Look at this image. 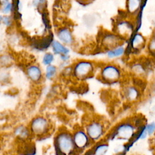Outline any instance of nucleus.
Segmentation results:
<instances>
[{
	"instance_id": "cd10ccee",
	"label": "nucleus",
	"mask_w": 155,
	"mask_h": 155,
	"mask_svg": "<svg viewBox=\"0 0 155 155\" xmlns=\"http://www.w3.org/2000/svg\"><path fill=\"white\" fill-rule=\"evenodd\" d=\"M133 69L134 73L139 75H141V74H143V73L145 71L144 67L141 64H136V65L135 64L133 67Z\"/></svg>"
},
{
	"instance_id": "6e6552de",
	"label": "nucleus",
	"mask_w": 155,
	"mask_h": 155,
	"mask_svg": "<svg viewBox=\"0 0 155 155\" xmlns=\"http://www.w3.org/2000/svg\"><path fill=\"white\" fill-rule=\"evenodd\" d=\"M123 41L124 39H122L114 32L111 33L110 31H107L104 33L101 39L102 47L107 50L122 45Z\"/></svg>"
},
{
	"instance_id": "423d86ee",
	"label": "nucleus",
	"mask_w": 155,
	"mask_h": 155,
	"mask_svg": "<svg viewBox=\"0 0 155 155\" xmlns=\"http://www.w3.org/2000/svg\"><path fill=\"white\" fill-rule=\"evenodd\" d=\"M122 76L121 68L115 64L107 63L104 64L99 72V78L106 83L112 84L119 81Z\"/></svg>"
},
{
	"instance_id": "aec40b11",
	"label": "nucleus",
	"mask_w": 155,
	"mask_h": 155,
	"mask_svg": "<svg viewBox=\"0 0 155 155\" xmlns=\"http://www.w3.org/2000/svg\"><path fill=\"white\" fill-rule=\"evenodd\" d=\"M13 8L12 13L13 14V21H19L22 18V14L20 12V1H13Z\"/></svg>"
},
{
	"instance_id": "ddd939ff",
	"label": "nucleus",
	"mask_w": 155,
	"mask_h": 155,
	"mask_svg": "<svg viewBox=\"0 0 155 155\" xmlns=\"http://www.w3.org/2000/svg\"><path fill=\"white\" fill-rule=\"evenodd\" d=\"M13 134L16 138L21 142L30 141L33 137L28 126L19 125L15 127Z\"/></svg>"
},
{
	"instance_id": "a211bd4d",
	"label": "nucleus",
	"mask_w": 155,
	"mask_h": 155,
	"mask_svg": "<svg viewBox=\"0 0 155 155\" xmlns=\"http://www.w3.org/2000/svg\"><path fill=\"white\" fill-rule=\"evenodd\" d=\"M141 7V1L139 0H130L126 2V10L127 13L133 16L136 15Z\"/></svg>"
},
{
	"instance_id": "f3484780",
	"label": "nucleus",
	"mask_w": 155,
	"mask_h": 155,
	"mask_svg": "<svg viewBox=\"0 0 155 155\" xmlns=\"http://www.w3.org/2000/svg\"><path fill=\"white\" fill-rule=\"evenodd\" d=\"M109 146L106 141L104 139L94 143L91 148V153L93 155H105L108 151Z\"/></svg>"
},
{
	"instance_id": "4468645a",
	"label": "nucleus",
	"mask_w": 155,
	"mask_h": 155,
	"mask_svg": "<svg viewBox=\"0 0 155 155\" xmlns=\"http://www.w3.org/2000/svg\"><path fill=\"white\" fill-rule=\"evenodd\" d=\"M124 93L126 99L131 102L137 101L141 96V90L134 85L127 86Z\"/></svg>"
},
{
	"instance_id": "b1692460",
	"label": "nucleus",
	"mask_w": 155,
	"mask_h": 155,
	"mask_svg": "<svg viewBox=\"0 0 155 155\" xmlns=\"http://www.w3.org/2000/svg\"><path fill=\"white\" fill-rule=\"evenodd\" d=\"M54 60V54L52 52H46L42 59V64L46 67L51 65Z\"/></svg>"
},
{
	"instance_id": "2eb2a0df",
	"label": "nucleus",
	"mask_w": 155,
	"mask_h": 155,
	"mask_svg": "<svg viewBox=\"0 0 155 155\" xmlns=\"http://www.w3.org/2000/svg\"><path fill=\"white\" fill-rule=\"evenodd\" d=\"M51 48L52 50V53L54 54L57 55H64L69 54L70 50L67 47V45L63 44L58 40H54L51 44Z\"/></svg>"
},
{
	"instance_id": "4be33fe9",
	"label": "nucleus",
	"mask_w": 155,
	"mask_h": 155,
	"mask_svg": "<svg viewBox=\"0 0 155 155\" xmlns=\"http://www.w3.org/2000/svg\"><path fill=\"white\" fill-rule=\"evenodd\" d=\"M41 18H42V23L45 27V30L48 32L51 31V25L50 24L48 13L47 12L46 10H44V11L41 12Z\"/></svg>"
},
{
	"instance_id": "412c9836",
	"label": "nucleus",
	"mask_w": 155,
	"mask_h": 155,
	"mask_svg": "<svg viewBox=\"0 0 155 155\" xmlns=\"http://www.w3.org/2000/svg\"><path fill=\"white\" fill-rule=\"evenodd\" d=\"M58 73V67L53 64L46 67L44 76L47 79L51 80L54 78Z\"/></svg>"
},
{
	"instance_id": "9d476101",
	"label": "nucleus",
	"mask_w": 155,
	"mask_h": 155,
	"mask_svg": "<svg viewBox=\"0 0 155 155\" xmlns=\"http://www.w3.org/2000/svg\"><path fill=\"white\" fill-rule=\"evenodd\" d=\"M25 73L30 81L35 84L41 82L44 76L41 67L36 64H31L27 66Z\"/></svg>"
},
{
	"instance_id": "c756f323",
	"label": "nucleus",
	"mask_w": 155,
	"mask_h": 155,
	"mask_svg": "<svg viewBox=\"0 0 155 155\" xmlns=\"http://www.w3.org/2000/svg\"><path fill=\"white\" fill-rule=\"evenodd\" d=\"M59 56H60V59L64 62H67L70 59L69 54H64V55H61Z\"/></svg>"
},
{
	"instance_id": "1a4fd4ad",
	"label": "nucleus",
	"mask_w": 155,
	"mask_h": 155,
	"mask_svg": "<svg viewBox=\"0 0 155 155\" xmlns=\"http://www.w3.org/2000/svg\"><path fill=\"white\" fill-rule=\"evenodd\" d=\"M115 33L122 39H127L131 36L133 30V24L129 21L122 19L116 24Z\"/></svg>"
},
{
	"instance_id": "39448f33",
	"label": "nucleus",
	"mask_w": 155,
	"mask_h": 155,
	"mask_svg": "<svg viewBox=\"0 0 155 155\" xmlns=\"http://www.w3.org/2000/svg\"><path fill=\"white\" fill-rule=\"evenodd\" d=\"M137 128L133 120H127L119 123L114 128L112 136L124 140H131L135 138Z\"/></svg>"
},
{
	"instance_id": "0eeeda50",
	"label": "nucleus",
	"mask_w": 155,
	"mask_h": 155,
	"mask_svg": "<svg viewBox=\"0 0 155 155\" xmlns=\"http://www.w3.org/2000/svg\"><path fill=\"white\" fill-rule=\"evenodd\" d=\"M72 136L76 153L84 151L93 144L82 127L74 128L72 131Z\"/></svg>"
},
{
	"instance_id": "f8f14e48",
	"label": "nucleus",
	"mask_w": 155,
	"mask_h": 155,
	"mask_svg": "<svg viewBox=\"0 0 155 155\" xmlns=\"http://www.w3.org/2000/svg\"><path fill=\"white\" fill-rule=\"evenodd\" d=\"M58 41L65 45H70L74 42V38L71 30L67 27H59L56 31Z\"/></svg>"
},
{
	"instance_id": "a878e982",
	"label": "nucleus",
	"mask_w": 155,
	"mask_h": 155,
	"mask_svg": "<svg viewBox=\"0 0 155 155\" xmlns=\"http://www.w3.org/2000/svg\"><path fill=\"white\" fill-rule=\"evenodd\" d=\"M13 19L12 16L10 15H3L2 17V23L5 25L7 27H11L13 24Z\"/></svg>"
},
{
	"instance_id": "473e14b6",
	"label": "nucleus",
	"mask_w": 155,
	"mask_h": 155,
	"mask_svg": "<svg viewBox=\"0 0 155 155\" xmlns=\"http://www.w3.org/2000/svg\"><path fill=\"white\" fill-rule=\"evenodd\" d=\"M2 155H7V154H2Z\"/></svg>"
},
{
	"instance_id": "7c9ffc66",
	"label": "nucleus",
	"mask_w": 155,
	"mask_h": 155,
	"mask_svg": "<svg viewBox=\"0 0 155 155\" xmlns=\"http://www.w3.org/2000/svg\"><path fill=\"white\" fill-rule=\"evenodd\" d=\"M2 17H3V16H2V15H0V22H2Z\"/></svg>"
},
{
	"instance_id": "5701e85b",
	"label": "nucleus",
	"mask_w": 155,
	"mask_h": 155,
	"mask_svg": "<svg viewBox=\"0 0 155 155\" xmlns=\"http://www.w3.org/2000/svg\"><path fill=\"white\" fill-rule=\"evenodd\" d=\"M13 62V58L10 54L4 53L0 55V67H8Z\"/></svg>"
},
{
	"instance_id": "2f4dec72",
	"label": "nucleus",
	"mask_w": 155,
	"mask_h": 155,
	"mask_svg": "<svg viewBox=\"0 0 155 155\" xmlns=\"http://www.w3.org/2000/svg\"><path fill=\"white\" fill-rule=\"evenodd\" d=\"M1 146H0V152H1Z\"/></svg>"
},
{
	"instance_id": "c85d7f7f",
	"label": "nucleus",
	"mask_w": 155,
	"mask_h": 155,
	"mask_svg": "<svg viewBox=\"0 0 155 155\" xmlns=\"http://www.w3.org/2000/svg\"><path fill=\"white\" fill-rule=\"evenodd\" d=\"M148 48L151 53H155V33L150 39L148 44Z\"/></svg>"
},
{
	"instance_id": "393cba45",
	"label": "nucleus",
	"mask_w": 155,
	"mask_h": 155,
	"mask_svg": "<svg viewBox=\"0 0 155 155\" xmlns=\"http://www.w3.org/2000/svg\"><path fill=\"white\" fill-rule=\"evenodd\" d=\"M2 4L1 5L2 6V12L4 15H9L10 13H12L13 4L12 2H10L8 1H1Z\"/></svg>"
},
{
	"instance_id": "9b49d317",
	"label": "nucleus",
	"mask_w": 155,
	"mask_h": 155,
	"mask_svg": "<svg viewBox=\"0 0 155 155\" xmlns=\"http://www.w3.org/2000/svg\"><path fill=\"white\" fill-rule=\"evenodd\" d=\"M54 40V35L52 31H50L45 36L35 39L32 44L35 49L43 51L51 47Z\"/></svg>"
},
{
	"instance_id": "bb28decb",
	"label": "nucleus",
	"mask_w": 155,
	"mask_h": 155,
	"mask_svg": "<svg viewBox=\"0 0 155 155\" xmlns=\"http://www.w3.org/2000/svg\"><path fill=\"white\" fill-rule=\"evenodd\" d=\"M145 128L148 136L153 135L155 133V122H151L145 124Z\"/></svg>"
},
{
	"instance_id": "dca6fc26",
	"label": "nucleus",
	"mask_w": 155,
	"mask_h": 155,
	"mask_svg": "<svg viewBox=\"0 0 155 155\" xmlns=\"http://www.w3.org/2000/svg\"><path fill=\"white\" fill-rule=\"evenodd\" d=\"M131 48L135 50H139L143 48L146 44L145 38L140 33H136L131 39Z\"/></svg>"
},
{
	"instance_id": "20e7f679",
	"label": "nucleus",
	"mask_w": 155,
	"mask_h": 155,
	"mask_svg": "<svg viewBox=\"0 0 155 155\" xmlns=\"http://www.w3.org/2000/svg\"><path fill=\"white\" fill-rule=\"evenodd\" d=\"M84 128L93 144L103 140L106 133L105 124L99 119L89 120L85 124Z\"/></svg>"
},
{
	"instance_id": "72a5a7b5",
	"label": "nucleus",
	"mask_w": 155,
	"mask_h": 155,
	"mask_svg": "<svg viewBox=\"0 0 155 155\" xmlns=\"http://www.w3.org/2000/svg\"><path fill=\"white\" fill-rule=\"evenodd\" d=\"M154 90H155V86H154Z\"/></svg>"
},
{
	"instance_id": "6ab92c4d",
	"label": "nucleus",
	"mask_w": 155,
	"mask_h": 155,
	"mask_svg": "<svg viewBox=\"0 0 155 155\" xmlns=\"http://www.w3.org/2000/svg\"><path fill=\"white\" fill-rule=\"evenodd\" d=\"M125 52V48L122 45L116 47L114 48L106 50V55L110 59L117 58L122 56Z\"/></svg>"
},
{
	"instance_id": "f257e3e1",
	"label": "nucleus",
	"mask_w": 155,
	"mask_h": 155,
	"mask_svg": "<svg viewBox=\"0 0 155 155\" xmlns=\"http://www.w3.org/2000/svg\"><path fill=\"white\" fill-rule=\"evenodd\" d=\"M54 146L56 155H75L76 149L72 132L66 128H60L54 137Z\"/></svg>"
},
{
	"instance_id": "f03ea898",
	"label": "nucleus",
	"mask_w": 155,
	"mask_h": 155,
	"mask_svg": "<svg viewBox=\"0 0 155 155\" xmlns=\"http://www.w3.org/2000/svg\"><path fill=\"white\" fill-rule=\"evenodd\" d=\"M28 127L32 136L36 138H42L49 135L53 130L51 121L43 115H37L33 117Z\"/></svg>"
},
{
	"instance_id": "7ed1b4c3",
	"label": "nucleus",
	"mask_w": 155,
	"mask_h": 155,
	"mask_svg": "<svg viewBox=\"0 0 155 155\" xmlns=\"http://www.w3.org/2000/svg\"><path fill=\"white\" fill-rule=\"evenodd\" d=\"M71 67L72 76L77 80L84 81L93 75L96 69V64L92 61L80 59L75 62Z\"/></svg>"
}]
</instances>
